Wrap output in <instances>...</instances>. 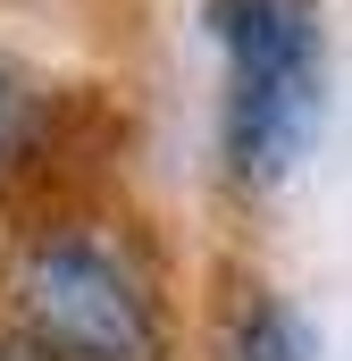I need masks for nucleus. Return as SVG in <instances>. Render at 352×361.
<instances>
[{"instance_id":"nucleus-1","label":"nucleus","mask_w":352,"mask_h":361,"mask_svg":"<svg viewBox=\"0 0 352 361\" xmlns=\"http://www.w3.org/2000/svg\"><path fill=\"white\" fill-rule=\"evenodd\" d=\"M8 319L34 361H168V311L143 261L92 227H51L25 244Z\"/></svg>"},{"instance_id":"nucleus-2","label":"nucleus","mask_w":352,"mask_h":361,"mask_svg":"<svg viewBox=\"0 0 352 361\" xmlns=\"http://www.w3.org/2000/svg\"><path fill=\"white\" fill-rule=\"evenodd\" d=\"M227 42V160L244 185H277L319 118V25L302 0H218Z\"/></svg>"},{"instance_id":"nucleus-3","label":"nucleus","mask_w":352,"mask_h":361,"mask_svg":"<svg viewBox=\"0 0 352 361\" xmlns=\"http://www.w3.org/2000/svg\"><path fill=\"white\" fill-rule=\"evenodd\" d=\"M235 361H310V336H302V319L285 311V302H252L244 311V328H235Z\"/></svg>"},{"instance_id":"nucleus-4","label":"nucleus","mask_w":352,"mask_h":361,"mask_svg":"<svg viewBox=\"0 0 352 361\" xmlns=\"http://www.w3.org/2000/svg\"><path fill=\"white\" fill-rule=\"evenodd\" d=\"M42 135V92L25 85L17 68H0V169H17Z\"/></svg>"},{"instance_id":"nucleus-5","label":"nucleus","mask_w":352,"mask_h":361,"mask_svg":"<svg viewBox=\"0 0 352 361\" xmlns=\"http://www.w3.org/2000/svg\"><path fill=\"white\" fill-rule=\"evenodd\" d=\"M0 361H34V353H25V345H0Z\"/></svg>"}]
</instances>
